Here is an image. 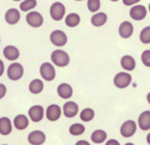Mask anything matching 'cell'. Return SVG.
<instances>
[{
	"mask_svg": "<svg viewBox=\"0 0 150 145\" xmlns=\"http://www.w3.org/2000/svg\"><path fill=\"white\" fill-rule=\"evenodd\" d=\"M51 60L57 67H64L68 65L70 62V57L64 51L62 50H57L51 54Z\"/></svg>",
	"mask_w": 150,
	"mask_h": 145,
	"instance_id": "cell-1",
	"label": "cell"
},
{
	"mask_svg": "<svg viewBox=\"0 0 150 145\" xmlns=\"http://www.w3.org/2000/svg\"><path fill=\"white\" fill-rule=\"evenodd\" d=\"M132 77L130 74L125 72H120L115 76L114 83L119 88H125L131 83Z\"/></svg>",
	"mask_w": 150,
	"mask_h": 145,
	"instance_id": "cell-2",
	"label": "cell"
},
{
	"mask_svg": "<svg viewBox=\"0 0 150 145\" xmlns=\"http://www.w3.org/2000/svg\"><path fill=\"white\" fill-rule=\"evenodd\" d=\"M23 74V67L19 63L12 64L7 69V76L12 80H18L21 78Z\"/></svg>",
	"mask_w": 150,
	"mask_h": 145,
	"instance_id": "cell-3",
	"label": "cell"
},
{
	"mask_svg": "<svg viewBox=\"0 0 150 145\" xmlns=\"http://www.w3.org/2000/svg\"><path fill=\"white\" fill-rule=\"evenodd\" d=\"M65 13V7L62 3L55 2L51 5L50 9V14L54 20H61Z\"/></svg>",
	"mask_w": 150,
	"mask_h": 145,
	"instance_id": "cell-4",
	"label": "cell"
},
{
	"mask_svg": "<svg viewBox=\"0 0 150 145\" xmlns=\"http://www.w3.org/2000/svg\"><path fill=\"white\" fill-rule=\"evenodd\" d=\"M40 74L44 80L51 81L55 78L56 71L54 67L50 63H44L41 65L40 69Z\"/></svg>",
	"mask_w": 150,
	"mask_h": 145,
	"instance_id": "cell-5",
	"label": "cell"
},
{
	"mask_svg": "<svg viewBox=\"0 0 150 145\" xmlns=\"http://www.w3.org/2000/svg\"><path fill=\"white\" fill-rule=\"evenodd\" d=\"M51 42L56 46H64L67 42V37L65 34L60 30L54 31L50 36Z\"/></svg>",
	"mask_w": 150,
	"mask_h": 145,
	"instance_id": "cell-6",
	"label": "cell"
},
{
	"mask_svg": "<svg viewBox=\"0 0 150 145\" xmlns=\"http://www.w3.org/2000/svg\"><path fill=\"white\" fill-rule=\"evenodd\" d=\"M136 131V124L133 120H127L122 124L120 129L122 136L125 138L131 137Z\"/></svg>",
	"mask_w": 150,
	"mask_h": 145,
	"instance_id": "cell-7",
	"label": "cell"
},
{
	"mask_svg": "<svg viewBox=\"0 0 150 145\" xmlns=\"http://www.w3.org/2000/svg\"><path fill=\"white\" fill-rule=\"evenodd\" d=\"M26 20L28 24L32 27L38 28L42 26L43 23L42 16L38 12H31L26 15Z\"/></svg>",
	"mask_w": 150,
	"mask_h": 145,
	"instance_id": "cell-8",
	"label": "cell"
},
{
	"mask_svg": "<svg viewBox=\"0 0 150 145\" xmlns=\"http://www.w3.org/2000/svg\"><path fill=\"white\" fill-rule=\"evenodd\" d=\"M130 15L136 20H143L146 15V9L143 5H136L130 9Z\"/></svg>",
	"mask_w": 150,
	"mask_h": 145,
	"instance_id": "cell-9",
	"label": "cell"
},
{
	"mask_svg": "<svg viewBox=\"0 0 150 145\" xmlns=\"http://www.w3.org/2000/svg\"><path fill=\"white\" fill-rule=\"evenodd\" d=\"M28 141L31 144L40 145L45 142V136L43 132L40 131H35L30 133L28 137Z\"/></svg>",
	"mask_w": 150,
	"mask_h": 145,
	"instance_id": "cell-10",
	"label": "cell"
},
{
	"mask_svg": "<svg viewBox=\"0 0 150 145\" xmlns=\"http://www.w3.org/2000/svg\"><path fill=\"white\" fill-rule=\"evenodd\" d=\"M44 109L42 106L36 105L31 107L29 110V115L33 122H39L43 118Z\"/></svg>",
	"mask_w": 150,
	"mask_h": 145,
	"instance_id": "cell-11",
	"label": "cell"
},
{
	"mask_svg": "<svg viewBox=\"0 0 150 145\" xmlns=\"http://www.w3.org/2000/svg\"><path fill=\"white\" fill-rule=\"evenodd\" d=\"M120 36L124 39H127L130 37L133 34V26L132 23L129 21H125L121 23L119 29Z\"/></svg>",
	"mask_w": 150,
	"mask_h": 145,
	"instance_id": "cell-12",
	"label": "cell"
},
{
	"mask_svg": "<svg viewBox=\"0 0 150 145\" xmlns=\"http://www.w3.org/2000/svg\"><path fill=\"white\" fill-rule=\"evenodd\" d=\"M61 116V109L58 105L52 104L49 106L46 111V117L48 120L56 121Z\"/></svg>",
	"mask_w": 150,
	"mask_h": 145,
	"instance_id": "cell-13",
	"label": "cell"
},
{
	"mask_svg": "<svg viewBox=\"0 0 150 145\" xmlns=\"http://www.w3.org/2000/svg\"><path fill=\"white\" fill-rule=\"evenodd\" d=\"M64 114L67 118H73L79 112V106L73 102H69L64 104Z\"/></svg>",
	"mask_w": 150,
	"mask_h": 145,
	"instance_id": "cell-14",
	"label": "cell"
},
{
	"mask_svg": "<svg viewBox=\"0 0 150 145\" xmlns=\"http://www.w3.org/2000/svg\"><path fill=\"white\" fill-rule=\"evenodd\" d=\"M21 18L20 13L18 10L14 8L10 9L7 10L5 14V20L9 24H16L19 21Z\"/></svg>",
	"mask_w": 150,
	"mask_h": 145,
	"instance_id": "cell-15",
	"label": "cell"
},
{
	"mask_svg": "<svg viewBox=\"0 0 150 145\" xmlns=\"http://www.w3.org/2000/svg\"><path fill=\"white\" fill-rule=\"evenodd\" d=\"M139 125L143 131L150 129V111H146L139 116Z\"/></svg>",
	"mask_w": 150,
	"mask_h": 145,
	"instance_id": "cell-16",
	"label": "cell"
},
{
	"mask_svg": "<svg viewBox=\"0 0 150 145\" xmlns=\"http://www.w3.org/2000/svg\"><path fill=\"white\" fill-rule=\"evenodd\" d=\"M4 57L10 61H15L19 56V51L16 47L13 45L7 46L3 50Z\"/></svg>",
	"mask_w": 150,
	"mask_h": 145,
	"instance_id": "cell-17",
	"label": "cell"
},
{
	"mask_svg": "<svg viewBox=\"0 0 150 145\" xmlns=\"http://www.w3.org/2000/svg\"><path fill=\"white\" fill-rule=\"evenodd\" d=\"M57 92H58L59 96L62 99H69L73 95V89L71 86L66 83H63L59 85L57 88Z\"/></svg>",
	"mask_w": 150,
	"mask_h": 145,
	"instance_id": "cell-18",
	"label": "cell"
},
{
	"mask_svg": "<svg viewBox=\"0 0 150 145\" xmlns=\"http://www.w3.org/2000/svg\"><path fill=\"white\" fill-rule=\"evenodd\" d=\"M12 131V125L10 119L7 118H0V134L8 135Z\"/></svg>",
	"mask_w": 150,
	"mask_h": 145,
	"instance_id": "cell-19",
	"label": "cell"
},
{
	"mask_svg": "<svg viewBox=\"0 0 150 145\" xmlns=\"http://www.w3.org/2000/svg\"><path fill=\"white\" fill-rule=\"evenodd\" d=\"M121 65L123 69L127 71H132L136 67V62L133 57L130 55L123 56L121 59Z\"/></svg>",
	"mask_w": 150,
	"mask_h": 145,
	"instance_id": "cell-20",
	"label": "cell"
},
{
	"mask_svg": "<svg viewBox=\"0 0 150 145\" xmlns=\"http://www.w3.org/2000/svg\"><path fill=\"white\" fill-rule=\"evenodd\" d=\"M14 125L17 129L23 130L27 128L29 125V120L26 116L23 115H19L14 119Z\"/></svg>",
	"mask_w": 150,
	"mask_h": 145,
	"instance_id": "cell-21",
	"label": "cell"
},
{
	"mask_svg": "<svg viewBox=\"0 0 150 145\" xmlns=\"http://www.w3.org/2000/svg\"><path fill=\"white\" fill-rule=\"evenodd\" d=\"M107 21V15L103 13H99L98 14H95L92 16L91 19V22L93 26L100 27V26H103Z\"/></svg>",
	"mask_w": 150,
	"mask_h": 145,
	"instance_id": "cell-22",
	"label": "cell"
},
{
	"mask_svg": "<svg viewBox=\"0 0 150 145\" xmlns=\"http://www.w3.org/2000/svg\"><path fill=\"white\" fill-rule=\"evenodd\" d=\"M106 133L102 130H97V131H94L92 134V137H91L92 141L96 144H101L106 139Z\"/></svg>",
	"mask_w": 150,
	"mask_h": 145,
	"instance_id": "cell-23",
	"label": "cell"
},
{
	"mask_svg": "<svg viewBox=\"0 0 150 145\" xmlns=\"http://www.w3.org/2000/svg\"><path fill=\"white\" fill-rule=\"evenodd\" d=\"M80 16L76 13H70L66 17L65 23L68 27H76L80 23Z\"/></svg>",
	"mask_w": 150,
	"mask_h": 145,
	"instance_id": "cell-24",
	"label": "cell"
},
{
	"mask_svg": "<svg viewBox=\"0 0 150 145\" xmlns=\"http://www.w3.org/2000/svg\"><path fill=\"white\" fill-rule=\"evenodd\" d=\"M43 89V83L40 80H34L31 82L29 85V90L31 93L34 94H38L40 93Z\"/></svg>",
	"mask_w": 150,
	"mask_h": 145,
	"instance_id": "cell-25",
	"label": "cell"
},
{
	"mask_svg": "<svg viewBox=\"0 0 150 145\" xmlns=\"http://www.w3.org/2000/svg\"><path fill=\"white\" fill-rule=\"evenodd\" d=\"M94 116H95V112L92 109H89V108L83 109L80 115L81 119V120L84 121V122L92 120L93 119Z\"/></svg>",
	"mask_w": 150,
	"mask_h": 145,
	"instance_id": "cell-26",
	"label": "cell"
},
{
	"mask_svg": "<svg viewBox=\"0 0 150 145\" xmlns=\"http://www.w3.org/2000/svg\"><path fill=\"white\" fill-rule=\"evenodd\" d=\"M85 131V127L82 124L76 123L71 125L70 128V133L73 136H79Z\"/></svg>",
	"mask_w": 150,
	"mask_h": 145,
	"instance_id": "cell-27",
	"label": "cell"
},
{
	"mask_svg": "<svg viewBox=\"0 0 150 145\" xmlns=\"http://www.w3.org/2000/svg\"><path fill=\"white\" fill-rule=\"evenodd\" d=\"M37 5L36 0H25L24 1L20 4V9L23 12H26L27 10H32L35 8Z\"/></svg>",
	"mask_w": 150,
	"mask_h": 145,
	"instance_id": "cell-28",
	"label": "cell"
},
{
	"mask_svg": "<svg viewBox=\"0 0 150 145\" xmlns=\"http://www.w3.org/2000/svg\"><path fill=\"white\" fill-rule=\"evenodd\" d=\"M140 39L144 44L150 43V27L147 26L142 30L140 34Z\"/></svg>",
	"mask_w": 150,
	"mask_h": 145,
	"instance_id": "cell-29",
	"label": "cell"
},
{
	"mask_svg": "<svg viewBox=\"0 0 150 145\" xmlns=\"http://www.w3.org/2000/svg\"><path fill=\"white\" fill-rule=\"evenodd\" d=\"M88 8L91 12H96L100 7V0H88Z\"/></svg>",
	"mask_w": 150,
	"mask_h": 145,
	"instance_id": "cell-30",
	"label": "cell"
},
{
	"mask_svg": "<svg viewBox=\"0 0 150 145\" xmlns=\"http://www.w3.org/2000/svg\"><path fill=\"white\" fill-rule=\"evenodd\" d=\"M142 62L145 66L150 67V50H145L142 55Z\"/></svg>",
	"mask_w": 150,
	"mask_h": 145,
	"instance_id": "cell-31",
	"label": "cell"
},
{
	"mask_svg": "<svg viewBox=\"0 0 150 145\" xmlns=\"http://www.w3.org/2000/svg\"><path fill=\"white\" fill-rule=\"evenodd\" d=\"M6 87L3 84H0V99H2L6 93Z\"/></svg>",
	"mask_w": 150,
	"mask_h": 145,
	"instance_id": "cell-32",
	"label": "cell"
},
{
	"mask_svg": "<svg viewBox=\"0 0 150 145\" xmlns=\"http://www.w3.org/2000/svg\"><path fill=\"white\" fill-rule=\"evenodd\" d=\"M141 0H123V3H124L125 5L130 6L133 4H136V3H138Z\"/></svg>",
	"mask_w": 150,
	"mask_h": 145,
	"instance_id": "cell-33",
	"label": "cell"
},
{
	"mask_svg": "<svg viewBox=\"0 0 150 145\" xmlns=\"http://www.w3.org/2000/svg\"><path fill=\"white\" fill-rule=\"evenodd\" d=\"M4 71V63L1 60H0V77L3 74Z\"/></svg>",
	"mask_w": 150,
	"mask_h": 145,
	"instance_id": "cell-34",
	"label": "cell"
},
{
	"mask_svg": "<svg viewBox=\"0 0 150 145\" xmlns=\"http://www.w3.org/2000/svg\"><path fill=\"white\" fill-rule=\"evenodd\" d=\"M107 145H111V144H114V145H120L119 144L118 141H115V140H110V141H108V142H107Z\"/></svg>",
	"mask_w": 150,
	"mask_h": 145,
	"instance_id": "cell-35",
	"label": "cell"
},
{
	"mask_svg": "<svg viewBox=\"0 0 150 145\" xmlns=\"http://www.w3.org/2000/svg\"><path fill=\"white\" fill-rule=\"evenodd\" d=\"M76 144H87L89 145V142H87V141H78L77 143H76Z\"/></svg>",
	"mask_w": 150,
	"mask_h": 145,
	"instance_id": "cell-36",
	"label": "cell"
},
{
	"mask_svg": "<svg viewBox=\"0 0 150 145\" xmlns=\"http://www.w3.org/2000/svg\"><path fill=\"white\" fill-rule=\"evenodd\" d=\"M111 1H119V0H111Z\"/></svg>",
	"mask_w": 150,
	"mask_h": 145,
	"instance_id": "cell-37",
	"label": "cell"
},
{
	"mask_svg": "<svg viewBox=\"0 0 150 145\" xmlns=\"http://www.w3.org/2000/svg\"><path fill=\"white\" fill-rule=\"evenodd\" d=\"M14 1H20V0H14Z\"/></svg>",
	"mask_w": 150,
	"mask_h": 145,
	"instance_id": "cell-38",
	"label": "cell"
},
{
	"mask_svg": "<svg viewBox=\"0 0 150 145\" xmlns=\"http://www.w3.org/2000/svg\"><path fill=\"white\" fill-rule=\"evenodd\" d=\"M76 1H81V0H76Z\"/></svg>",
	"mask_w": 150,
	"mask_h": 145,
	"instance_id": "cell-39",
	"label": "cell"
}]
</instances>
